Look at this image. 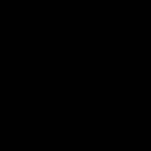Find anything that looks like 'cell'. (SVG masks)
I'll return each instance as SVG.
<instances>
[]
</instances>
